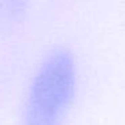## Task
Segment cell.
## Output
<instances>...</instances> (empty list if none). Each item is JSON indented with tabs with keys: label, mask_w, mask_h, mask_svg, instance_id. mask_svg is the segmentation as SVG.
I'll list each match as a JSON object with an SVG mask.
<instances>
[{
	"label": "cell",
	"mask_w": 125,
	"mask_h": 125,
	"mask_svg": "<svg viewBox=\"0 0 125 125\" xmlns=\"http://www.w3.org/2000/svg\"><path fill=\"white\" fill-rule=\"evenodd\" d=\"M75 90V66L66 49H57L32 79L24 108L26 125H61Z\"/></svg>",
	"instance_id": "obj_1"
}]
</instances>
